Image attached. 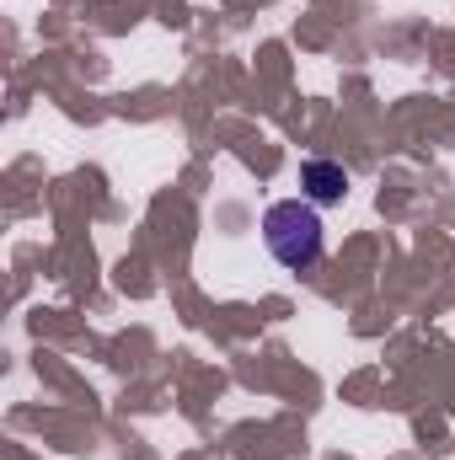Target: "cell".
<instances>
[{"label": "cell", "mask_w": 455, "mask_h": 460, "mask_svg": "<svg viewBox=\"0 0 455 460\" xmlns=\"http://www.w3.org/2000/svg\"><path fill=\"white\" fill-rule=\"evenodd\" d=\"M263 246L279 268H317L322 252H327V235H322V209L311 199H279L263 209Z\"/></svg>", "instance_id": "1"}, {"label": "cell", "mask_w": 455, "mask_h": 460, "mask_svg": "<svg viewBox=\"0 0 455 460\" xmlns=\"http://www.w3.org/2000/svg\"><path fill=\"white\" fill-rule=\"evenodd\" d=\"M300 199H311L317 209H333L348 199V172L327 155H306L300 161Z\"/></svg>", "instance_id": "2"}]
</instances>
